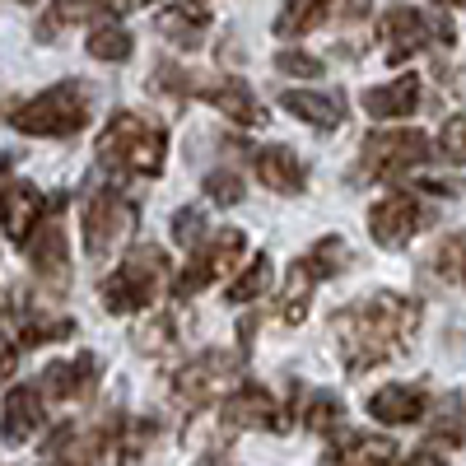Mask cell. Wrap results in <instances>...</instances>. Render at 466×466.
<instances>
[{"instance_id": "obj_4", "label": "cell", "mask_w": 466, "mask_h": 466, "mask_svg": "<svg viewBox=\"0 0 466 466\" xmlns=\"http://www.w3.org/2000/svg\"><path fill=\"white\" fill-rule=\"evenodd\" d=\"M168 285H173V261H168L159 248L145 243V248H136V252L103 280L98 299H103L107 313H140V308L154 303Z\"/></svg>"}, {"instance_id": "obj_39", "label": "cell", "mask_w": 466, "mask_h": 466, "mask_svg": "<svg viewBox=\"0 0 466 466\" xmlns=\"http://www.w3.org/2000/svg\"><path fill=\"white\" fill-rule=\"evenodd\" d=\"M15 364H19V350H15V340H10V336H0V382H10Z\"/></svg>"}, {"instance_id": "obj_12", "label": "cell", "mask_w": 466, "mask_h": 466, "mask_svg": "<svg viewBox=\"0 0 466 466\" xmlns=\"http://www.w3.org/2000/svg\"><path fill=\"white\" fill-rule=\"evenodd\" d=\"M392 457H397L392 439L360 434V430H340V434L322 448V461H318V466H392Z\"/></svg>"}, {"instance_id": "obj_41", "label": "cell", "mask_w": 466, "mask_h": 466, "mask_svg": "<svg viewBox=\"0 0 466 466\" xmlns=\"http://www.w3.org/2000/svg\"><path fill=\"white\" fill-rule=\"evenodd\" d=\"M439 5H448V10H457V5H466V0H439Z\"/></svg>"}, {"instance_id": "obj_25", "label": "cell", "mask_w": 466, "mask_h": 466, "mask_svg": "<svg viewBox=\"0 0 466 466\" xmlns=\"http://www.w3.org/2000/svg\"><path fill=\"white\" fill-rule=\"evenodd\" d=\"M461 439H466V410H461L457 397H443L439 410H434V424H430V448H439V452H457Z\"/></svg>"}, {"instance_id": "obj_26", "label": "cell", "mask_w": 466, "mask_h": 466, "mask_svg": "<svg viewBox=\"0 0 466 466\" xmlns=\"http://www.w3.org/2000/svg\"><path fill=\"white\" fill-rule=\"evenodd\" d=\"M327 10H331V0H285L280 19H276V33L280 37H303L327 19Z\"/></svg>"}, {"instance_id": "obj_7", "label": "cell", "mask_w": 466, "mask_h": 466, "mask_svg": "<svg viewBox=\"0 0 466 466\" xmlns=\"http://www.w3.org/2000/svg\"><path fill=\"white\" fill-rule=\"evenodd\" d=\"M243 252H248V233H243V228H219V233H210V243L197 248V261H191L182 276L173 280V299L201 294L206 285H215L219 276H228V270L243 261Z\"/></svg>"}, {"instance_id": "obj_31", "label": "cell", "mask_w": 466, "mask_h": 466, "mask_svg": "<svg viewBox=\"0 0 466 466\" xmlns=\"http://www.w3.org/2000/svg\"><path fill=\"white\" fill-rule=\"evenodd\" d=\"M303 261L313 266V276H318V280H331V276H340V270L350 266V243L331 233V238H322V243H318L313 252H308Z\"/></svg>"}, {"instance_id": "obj_30", "label": "cell", "mask_w": 466, "mask_h": 466, "mask_svg": "<svg viewBox=\"0 0 466 466\" xmlns=\"http://www.w3.org/2000/svg\"><path fill=\"white\" fill-rule=\"evenodd\" d=\"M303 424L313 434H331V430H340L345 424V406H340V397L336 392H313L308 397V406H303Z\"/></svg>"}, {"instance_id": "obj_19", "label": "cell", "mask_w": 466, "mask_h": 466, "mask_svg": "<svg viewBox=\"0 0 466 466\" xmlns=\"http://www.w3.org/2000/svg\"><path fill=\"white\" fill-rule=\"evenodd\" d=\"M98 387V355H75L70 364H52L43 373V392L52 401H80Z\"/></svg>"}, {"instance_id": "obj_23", "label": "cell", "mask_w": 466, "mask_h": 466, "mask_svg": "<svg viewBox=\"0 0 466 466\" xmlns=\"http://www.w3.org/2000/svg\"><path fill=\"white\" fill-rule=\"evenodd\" d=\"M140 0H52V15L43 19L37 33H52L56 24H85V19H107V15H127Z\"/></svg>"}, {"instance_id": "obj_27", "label": "cell", "mask_w": 466, "mask_h": 466, "mask_svg": "<svg viewBox=\"0 0 466 466\" xmlns=\"http://www.w3.org/2000/svg\"><path fill=\"white\" fill-rule=\"evenodd\" d=\"M270 280H276V266H270V257H266V252H257V257L248 261L243 276L228 285V303H257V299L270 289Z\"/></svg>"}, {"instance_id": "obj_17", "label": "cell", "mask_w": 466, "mask_h": 466, "mask_svg": "<svg viewBox=\"0 0 466 466\" xmlns=\"http://www.w3.org/2000/svg\"><path fill=\"white\" fill-rule=\"evenodd\" d=\"M424 410H430V397H424V387L415 382H392V387H382V392L369 397V415L378 424H415Z\"/></svg>"}, {"instance_id": "obj_9", "label": "cell", "mask_w": 466, "mask_h": 466, "mask_svg": "<svg viewBox=\"0 0 466 466\" xmlns=\"http://www.w3.org/2000/svg\"><path fill=\"white\" fill-rule=\"evenodd\" d=\"M233 373H238V360L224 355V350H206V355H197L173 373V392L182 406H206Z\"/></svg>"}, {"instance_id": "obj_28", "label": "cell", "mask_w": 466, "mask_h": 466, "mask_svg": "<svg viewBox=\"0 0 466 466\" xmlns=\"http://www.w3.org/2000/svg\"><path fill=\"white\" fill-rule=\"evenodd\" d=\"M89 56L94 61H127L131 52H136V43H131V33L122 28V24H98L94 33H89Z\"/></svg>"}, {"instance_id": "obj_35", "label": "cell", "mask_w": 466, "mask_h": 466, "mask_svg": "<svg viewBox=\"0 0 466 466\" xmlns=\"http://www.w3.org/2000/svg\"><path fill=\"white\" fill-rule=\"evenodd\" d=\"M439 154L448 164H466V112H452L439 131Z\"/></svg>"}, {"instance_id": "obj_18", "label": "cell", "mask_w": 466, "mask_h": 466, "mask_svg": "<svg viewBox=\"0 0 466 466\" xmlns=\"http://www.w3.org/2000/svg\"><path fill=\"white\" fill-rule=\"evenodd\" d=\"M420 75H397L392 85H378L360 98V107L369 116H378V122H401V116H410L420 107Z\"/></svg>"}, {"instance_id": "obj_22", "label": "cell", "mask_w": 466, "mask_h": 466, "mask_svg": "<svg viewBox=\"0 0 466 466\" xmlns=\"http://www.w3.org/2000/svg\"><path fill=\"white\" fill-rule=\"evenodd\" d=\"M197 94H201L206 103H215L224 116H233L238 127H266V112H261V103H257V98H252V89H248V85H238V80L197 85Z\"/></svg>"}, {"instance_id": "obj_1", "label": "cell", "mask_w": 466, "mask_h": 466, "mask_svg": "<svg viewBox=\"0 0 466 466\" xmlns=\"http://www.w3.org/2000/svg\"><path fill=\"white\" fill-rule=\"evenodd\" d=\"M415 327H420V303L401 294H373L355 308H340L331 318L336 350L355 378L369 373L373 364H387L397 350H406Z\"/></svg>"}, {"instance_id": "obj_5", "label": "cell", "mask_w": 466, "mask_h": 466, "mask_svg": "<svg viewBox=\"0 0 466 466\" xmlns=\"http://www.w3.org/2000/svg\"><path fill=\"white\" fill-rule=\"evenodd\" d=\"M434 159V140L424 131H373L360 149V182H387V177H401L415 164H430Z\"/></svg>"}, {"instance_id": "obj_38", "label": "cell", "mask_w": 466, "mask_h": 466, "mask_svg": "<svg viewBox=\"0 0 466 466\" xmlns=\"http://www.w3.org/2000/svg\"><path fill=\"white\" fill-rule=\"evenodd\" d=\"M401 466H448V457H443L439 448H430V443H424V448L406 452V457H401Z\"/></svg>"}, {"instance_id": "obj_42", "label": "cell", "mask_w": 466, "mask_h": 466, "mask_svg": "<svg viewBox=\"0 0 466 466\" xmlns=\"http://www.w3.org/2000/svg\"><path fill=\"white\" fill-rule=\"evenodd\" d=\"M56 466H80V461H56Z\"/></svg>"}, {"instance_id": "obj_10", "label": "cell", "mask_w": 466, "mask_h": 466, "mask_svg": "<svg viewBox=\"0 0 466 466\" xmlns=\"http://www.w3.org/2000/svg\"><path fill=\"white\" fill-rule=\"evenodd\" d=\"M420 224H424V210L415 201V191H387V197L369 210V233H373L378 248H406Z\"/></svg>"}, {"instance_id": "obj_2", "label": "cell", "mask_w": 466, "mask_h": 466, "mask_svg": "<svg viewBox=\"0 0 466 466\" xmlns=\"http://www.w3.org/2000/svg\"><path fill=\"white\" fill-rule=\"evenodd\" d=\"M164 122H154L145 112H116L112 122L98 136V159L112 173H127V177H159L164 173Z\"/></svg>"}, {"instance_id": "obj_6", "label": "cell", "mask_w": 466, "mask_h": 466, "mask_svg": "<svg viewBox=\"0 0 466 466\" xmlns=\"http://www.w3.org/2000/svg\"><path fill=\"white\" fill-rule=\"evenodd\" d=\"M136 201L131 197H122V187H94L89 191V201H85V248H89V257H107L116 243L131 233V224H136Z\"/></svg>"}, {"instance_id": "obj_20", "label": "cell", "mask_w": 466, "mask_h": 466, "mask_svg": "<svg viewBox=\"0 0 466 466\" xmlns=\"http://www.w3.org/2000/svg\"><path fill=\"white\" fill-rule=\"evenodd\" d=\"M43 392L37 387H15V392L5 397V415H0V434H5L10 443H28L37 430H43Z\"/></svg>"}, {"instance_id": "obj_14", "label": "cell", "mask_w": 466, "mask_h": 466, "mask_svg": "<svg viewBox=\"0 0 466 466\" xmlns=\"http://www.w3.org/2000/svg\"><path fill=\"white\" fill-rule=\"evenodd\" d=\"M382 43H387V56H392V66L397 61H410L415 52H424V47H430V19H424L415 5H392V10H387L382 15Z\"/></svg>"}, {"instance_id": "obj_21", "label": "cell", "mask_w": 466, "mask_h": 466, "mask_svg": "<svg viewBox=\"0 0 466 466\" xmlns=\"http://www.w3.org/2000/svg\"><path fill=\"white\" fill-rule=\"evenodd\" d=\"M280 107L294 112L299 122L318 127V131H336L345 122V98L340 94H313V89H285Z\"/></svg>"}, {"instance_id": "obj_32", "label": "cell", "mask_w": 466, "mask_h": 466, "mask_svg": "<svg viewBox=\"0 0 466 466\" xmlns=\"http://www.w3.org/2000/svg\"><path fill=\"white\" fill-rule=\"evenodd\" d=\"M75 331L70 318H43V313H28L19 322V345H47V340H66Z\"/></svg>"}, {"instance_id": "obj_40", "label": "cell", "mask_w": 466, "mask_h": 466, "mask_svg": "<svg viewBox=\"0 0 466 466\" xmlns=\"http://www.w3.org/2000/svg\"><path fill=\"white\" fill-rule=\"evenodd\" d=\"M373 10V0H345V5H340V15L350 19V24H355V19H364Z\"/></svg>"}, {"instance_id": "obj_8", "label": "cell", "mask_w": 466, "mask_h": 466, "mask_svg": "<svg viewBox=\"0 0 466 466\" xmlns=\"http://www.w3.org/2000/svg\"><path fill=\"white\" fill-rule=\"evenodd\" d=\"M224 424L228 430H266V434H285L289 424H294V415H289V406L285 401H276L266 392V387H257V382H248V387H238L228 401H224Z\"/></svg>"}, {"instance_id": "obj_16", "label": "cell", "mask_w": 466, "mask_h": 466, "mask_svg": "<svg viewBox=\"0 0 466 466\" xmlns=\"http://www.w3.org/2000/svg\"><path fill=\"white\" fill-rule=\"evenodd\" d=\"M252 168H257V177H261L270 191H285V197H299L303 182H308V168H303V159H299L289 145H266V149H257V154H252Z\"/></svg>"}, {"instance_id": "obj_37", "label": "cell", "mask_w": 466, "mask_h": 466, "mask_svg": "<svg viewBox=\"0 0 466 466\" xmlns=\"http://www.w3.org/2000/svg\"><path fill=\"white\" fill-rule=\"evenodd\" d=\"M276 70L280 75H294V80H313V75H322V61L308 56V52H280L276 56Z\"/></svg>"}, {"instance_id": "obj_33", "label": "cell", "mask_w": 466, "mask_h": 466, "mask_svg": "<svg viewBox=\"0 0 466 466\" xmlns=\"http://www.w3.org/2000/svg\"><path fill=\"white\" fill-rule=\"evenodd\" d=\"M168 228H173V243H177V248H187V252H197V248L206 243V215H201L197 206L177 210Z\"/></svg>"}, {"instance_id": "obj_11", "label": "cell", "mask_w": 466, "mask_h": 466, "mask_svg": "<svg viewBox=\"0 0 466 466\" xmlns=\"http://www.w3.org/2000/svg\"><path fill=\"white\" fill-rule=\"evenodd\" d=\"M43 215H47V197L33 182H5L0 187V228H5L10 243L24 248L33 238V228L43 224Z\"/></svg>"}, {"instance_id": "obj_3", "label": "cell", "mask_w": 466, "mask_h": 466, "mask_svg": "<svg viewBox=\"0 0 466 466\" xmlns=\"http://www.w3.org/2000/svg\"><path fill=\"white\" fill-rule=\"evenodd\" d=\"M94 116V94L80 80H61L47 94L28 98L24 107L10 112V127L24 136H47V140H66L75 131H85Z\"/></svg>"}, {"instance_id": "obj_34", "label": "cell", "mask_w": 466, "mask_h": 466, "mask_svg": "<svg viewBox=\"0 0 466 466\" xmlns=\"http://www.w3.org/2000/svg\"><path fill=\"white\" fill-rule=\"evenodd\" d=\"M206 197H210L215 206H243L248 187H243V177H238V173L219 168V173H210V177H206Z\"/></svg>"}, {"instance_id": "obj_24", "label": "cell", "mask_w": 466, "mask_h": 466, "mask_svg": "<svg viewBox=\"0 0 466 466\" xmlns=\"http://www.w3.org/2000/svg\"><path fill=\"white\" fill-rule=\"evenodd\" d=\"M313 285H318V276H313V266H308V261H294V266L285 270V299H280V318H285V322H303V318H308Z\"/></svg>"}, {"instance_id": "obj_36", "label": "cell", "mask_w": 466, "mask_h": 466, "mask_svg": "<svg viewBox=\"0 0 466 466\" xmlns=\"http://www.w3.org/2000/svg\"><path fill=\"white\" fill-rule=\"evenodd\" d=\"M173 331H177V327H173V318H154V322L136 336V345L145 350V355H159V350H168V345L177 340Z\"/></svg>"}, {"instance_id": "obj_13", "label": "cell", "mask_w": 466, "mask_h": 466, "mask_svg": "<svg viewBox=\"0 0 466 466\" xmlns=\"http://www.w3.org/2000/svg\"><path fill=\"white\" fill-rule=\"evenodd\" d=\"M28 261H33V276L47 280L52 289H66V285H70V261H66V228H61V219H47V224L33 228Z\"/></svg>"}, {"instance_id": "obj_29", "label": "cell", "mask_w": 466, "mask_h": 466, "mask_svg": "<svg viewBox=\"0 0 466 466\" xmlns=\"http://www.w3.org/2000/svg\"><path fill=\"white\" fill-rule=\"evenodd\" d=\"M430 270L439 280H452V285H466V233H452L443 238L430 257Z\"/></svg>"}, {"instance_id": "obj_15", "label": "cell", "mask_w": 466, "mask_h": 466, "mask_svg": "<svg viewBox=\"0 0 466 466\" xmlns=\"http://www.w3.org/2000/svg\"><path fill=\"white\" fill-rule=\"evenodd\" d=\"M154 24H159V33L168 37L173 47L191 52V47H201V37L210 28V5H206V0H173L168 10H159Z\"/></svg>"}, {"instance_id": "obj_43", "label": "cell", "mask_w": 466, "mask_h": 466, "mask_svg": "<svg viewBox=\"0 0 466 466\" xmlns=\"http://www.w3.org/2000/svg\"><path fill=\"white\" fill-rule=\"evenodd\" d=\"M19 5H33V0H19Z\"/></svg>"}]
</instances>
